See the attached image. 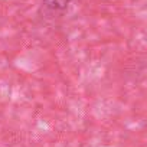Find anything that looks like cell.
<instances>
[{"label":"cell","mask_w":147,"mask_h":147,"mask_svg":"<svg viewBox=\"0 0 147 147\" xmlns=\"http://www.w3.org/2000/svg\"><path fill=\"white\" fill-rule=\"evenodd\" d=\"M45 2H46V6L52 9H63L65 6H68L71 0H45Z\"/></svg>","instance_id":"1"}]
</instances>
